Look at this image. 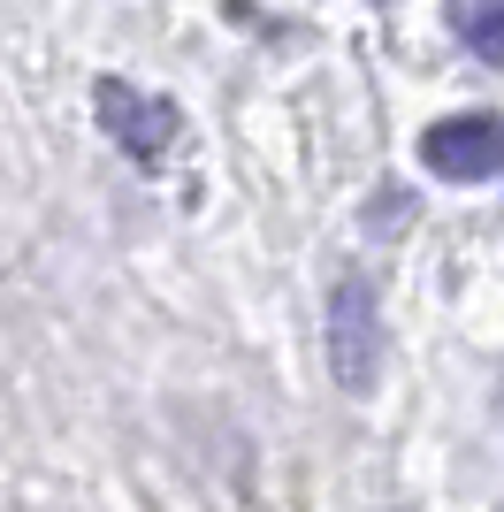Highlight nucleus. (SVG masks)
I'll return each instance as SVG.
<instances>
[{
	"label": "nucleus",
	"mask_w": 504,
	"mask_h": 512,
	"mask_svg": "<svg viewBox=\"0 0 504 512\" xmlns=\"http://www.w3.org/2000/svg\"><path fill=\"white\" fill-rule=\"evenodd\" d=\"M329 367L344 390H375V367H382V306H375V283L367 276H344L329 291Z\"/></svg>",
	"instance_id": "obj_1"
},
{
	"label": "nucleus",
	"mask_w": 504,
	"mask_h": 512,
	"mask_svg": "<svg viewBox=\"0 0 504 512\" xmlns=\"http://www.w3.org/2000/svg\"><path fill=\"white\" fill-rule=\"evenodd\" d=\"M420 161L451 184H482V176H504V123L497 115H443L420 138Z\"/></svg>",
	"instance_id": "obj_2"
},
{
	"label": "nucleus",
	"mask_w": 504,
	"mask_h": 512,
	"mask_svg": "<svg viewBox=\"0 0 504 512\" xmlns=\"http://www.w3.org/2000/svg\"><path fill=\"white\" fill-rule=\"evenodd\" d=\"M92 100H100V130L130 153V161H161V153H168V138H176V107H168V100L123 85V77H107Z\"/></svg>",
	"instance_id": "obj_3"
},
{
	"label": "nucleus",
	"mask_w": 504,
	"mask_h": 512,
	"mask_svg": "<svg viewBox=\"0 0 504 512\" xmlns=\"http://www.w3.org/2000/svg\"><path fill=\"white\" fill-rule=\"evenodd\" d=\"M443 16L466 39V54H482L489 69H504V0H451Z\"/></svg>",
	"instance_id": "obj_4"
}]
</instances>
